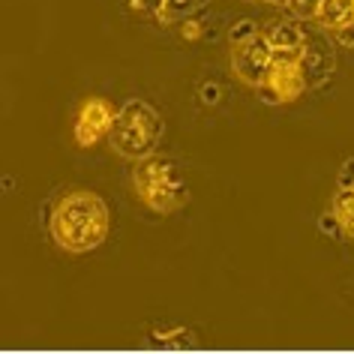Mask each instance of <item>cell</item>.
<instances>
[{"label":"cell","mask_w":354,"mask_h":354,"mask_svg":"<svg viewBox=\"0 0 354 354\" xmlns=\"http://www.w3.org/2000/svg\"><path fill=\"white\" fill-rule=\"evenodd\" d=\"M111 214L105 201L91 189H69L55 205L48 219L51 237L66 252H91L105 243Z\"/></svg>","instance_id":"obj_1"},{"label":"cell","mask_w":354,"mask_h":354,"mask_svg":"<svg viewBox=\"0 0 354 354\" xmlns=\"http://www.w3.org/2000/svg\"><path fill=\"white\" fill-rule=\"evenodd\" d=\"M132 189H136L141 205H147L159 216L174 214L189 201V183L183 177L180 162L165 153H150L145 159H136Z\"/></svg>","instance_id":"obj_2"},{"label":"cell","mask_w":354,"mask_h":354,"mask_svg":"<svg viewBox=\"0 0 354 354\" xmlns=\"http://www.w3.org/2000/svg\"><path fill=\"white\" fill-rule=\"evenodd\" d=\"M165 123L159 118V111L145 100H129L127 105H120L114 127L109 132V145L118 156L123 159H145L150 153H156L159 141H162Z\"/></svg>","instance_id":"obj_3"},{"label":"cell","mask_w":354,"mask_h":354,"mask_svg":"<svg viewBox=\"0 0 354 354\" xmlns=\"http://www.w3.org/2000/svg\"><path fill=\"white\" fill-rule=\"evenodd\" d=\"M336 69V42L318 24H304V55H300V73L306 78V91H318L330 82Z\"/></svg>","instance_id":"obj_4"},{"label":"cell","mask_w":354,"mask_h":354,"mask_svg":"<svg viewBox=\"0 0 354 354\" xmlns=\"http://www.w3.org/2000/svg\"><path fill=\"white\" fill-rule=\"evenodd\" d=\"M114 118H118V111L111 109L109 100H102V96L84 100L82 109H78V114H75V127H73L75 145L78 147H93V145H100L102 138H109V132L114 127Z\"/></svg>","instance_id":"obj_5"},{"label":"cell","mask_w":354,"mask_h":354,"mask_svg":"<svg viewBox=\"0 0 354 354\" xmlns=\"http://www.w3.org/2000/svg\"><path fill=\"white\" fill-rule=\"evenodd\" d=\"M270 60H273V48H270V42L264 39V33L241 42V46H232V69H234V75L250 87H259L264 78H268Z\"/></svg>","instance_id":"obj_6"},{"label":"cell","mask_w":354,"mask_h":354,"mask_svg":"<svg viewBox=\"0 0 354 354\" xmlns=\"http://www.w3.org/2000/svg\"><path fill=\"white\" fill-rule=\"evenodd\" d=\"M264 84L277 93L279 105L282 102H295L306 93V78L300 73V64H288V60H270V69H268V78Z\"/></svg>","instance_id":"obj_7"},{"label":"cell","mask_w":354,"mask_h":354,"mask_svg":"<svg viewBox=\"0 0 354 354\" xmlns=\"http://www.w3.org/2000/svg\"><path fill=\"white\" fill-rule=\"evenodd\" d=\"M264 39L270 42L273 51H297L304 48V24L300 21H273L264 30Z\"/></svg>","instance_id":"obj_8"},{"label":"cell","mask_w":354,"mask_h":354,"mask_svg":"<svg viewBox=\"0 0 354 354\" xmlns=\"http://www.w3.org/2000/svg\"><path fill=\"white\" fill-rule=\"evenodd\" d=\"M313 21L318 28H324L327 33H333L336 28L354 21V0H322Z\"/></svg>","instance_id":"obj_9"},{"label":"cell","mask_w":354,"mask_h":354,"mask_svg":"<svg viewBox=\"0 0 354 354\" xmlns=\"http://www.w3.org/2000/svg\"><path fill=\"white\" fill-rule=\"evenodd\" d=\"M330 210L339 219L342 241H354V189H342V187L336 189Z\"/></svg>","instance_id":"obj_10"},{"label":"cell","mask_w":354,"mask_h":354,"mask_svg":"<svg viewBox=\"0 0 354 354\" xmlns=\"http://www.w3.org/2000/svg\"><path fill=\"white\" fill-rule=\"evenodd\" d=\"M210 0H165L162 10H159V21L162 24H177L192 19L198 10H205Z\"/></svg>","instance_id":"obj_11"},{"label":"cell","mask_w":354,"mask_h":354,"mask_svg":"<svg viewBox=\"0 0 354 354\" xmlns=\"http://www.w3.org/2000/svg\"><path fill=\"white\" fill-rule=\"evenodd\" d=\"M259 24H255L252 19H241L237 24H232V30H228V39H232V46H241V42L259 37Z\"/></svg>","instance_id":"obj_12"},{"label":"cell","mask_w":354,"mask_h":354,"mask_svg":"<svg viewBox=\"0 0 354 354\" xmlns=\"http://www.w3.org/2000/svg\"><path fill=\"white\" fill-rule=\"evenodd\" d=\"M318 6H322V0H288V10L295 12L300 21H313Z\"/></svg>","instance_id":"obj_13"},{"label":"cell","mask_w":354,"mask_h":354,"mask_svg":"<svg viewBox=\"0 0 354 354\" xmlns=\"http://www.w3.org/2000/svg\"><path fill=\"white\" fill-rule=\"evenodd\" d=\"M198 100H201V105H219V100H223V91H219L216 82H205L198 87Z\"/></svg>","instance_id":"obj_14"},{"label":"cell","mask_w":354,"mask_h":354,"mask_svg":"<svg viewBox=\"0 0 354 354\" xmlns=\"http://www.w3.org/2000/svg\"><path fill=\"white\" fill-rule=\"evenodd\" d=\"M333 42L336 46H342V48H354V21H348V24H342V28H336L333 33Z\"/></svg>","instance_id":"obj_15"},{"label":"cell","mask_w":354,"mask_h":354,"mask_svg":"<svg viewBox=\"0 0 354 354\" xmlns=\"http://www.w3.org/2000/svg\"><path fill=\"white\" fill-rule=\"evenodd\" d=\"M318 228H322L324 234H333V237H342V228H339V219H336L333 210H327V214L318 219Z\"/></svg>","instance_id":"obj_16"},{"label":"cell","mask_w":354,"mask_h":354,"mask_svg":"<svg viewBox=\"0 0 354 354\" xmlns=\"http://www.w3.org/2000/svg\"><path fill=\"white\" fill-rule=\"evenodd\" d=\"M336 187L354 189V159H345L342 162V171H339V177H336Z\"/></svg>","instance_id":"obj_17"},{"label":"cell","mask_w":354,"mask_h":354,"mask_svg":"<svg viewBox=\"0 0 354 354\" xmlns=\"http://www.w3.org/2000/svg\"><path fill=\"white\" fill-rule=\"evenodd\" d=\"M162 3H165V0H129V6L136 12H153V15H159Z\"/></svg>","instance_id":"obj_18"},{"label":"cell","mask_w":354,"mask_h":354,"mask_svg":"<svg viewBox=\"0 0 354 354\" xmlns=\"http://www.w3.org/2000/svg\"><path fill=\"white\" fill-rule=\"evenodd\" d=\"M180 33H183V39H198V37H201V24H196V21H183Z\"/></svg>","instance_id":"obj_19"},{"label":"cell","mask_w":354,"mask_h":354,"mask_svg":"<svg viewBox=\"0 0 354 354\" xmlns=\"http://www.w3.org/2000/svg\"><path fill=\"white\" fill-rule=\"evenodd\" d=\"M277 3H279V6H288V0H277Z\"/></svg>","instance_id":"obj_20"},{"label":"cell","mask_w":354,"mask_h":354,"mask_svg":"<svg viewBox=\"0 0 354 354\" xmlns=\"http://www.w3.org/2000/svg\"><path fill=\"white\" fill-rule=\"evenodd\" d=\"M268 3H277V0H268Z\"/></svg>","instance_id":"obj_21"}]
</instances>
